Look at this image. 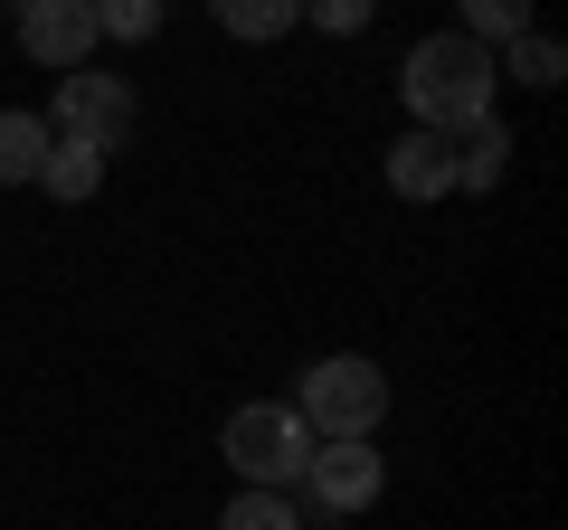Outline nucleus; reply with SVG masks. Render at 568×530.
Here are the masks:
<instances>
[{
  "instance_id": "9",
  "label": "nucleus",
  "mask_w": 568,
  "mask_h": 530,
  "mask_svg": "<svg viewBox=\"0 0 568 530\" xmlns=\"http://www.w3.org/2000/svg\"><path fill=\"white\" fill-rule=\"evenodd\" d=\"M48 114H29V104H0V190H20V181H39V162H48Z\"/></svg>"
},
{
  "instance_id": "6",
  "label": "nucleus",
  "mask_w": 568,
  "mask_h": 530,
  "mask_svg": "<svg viewBox=\"0 0 568 530\" xmlns=\"http://www.w3.org/2000/svg\"><path fill=\"white\" fill-rule=\"evenodd\" d=\"M95 0H20V58L58 67V77H77V67H95Z\"/></svg>"
},
{
  "instance_id": "12",
  "label": "nucleus",
  "mask_w": 568,
  "mask_h": 530,
  "mask_svg": "<svg viewBox=\"0 0 568 530\" xmlns=\"http://www.w3.org/2000/svg\"><path fill=\"white\" fill-rule=\"evenodd\" d=\"M39 190H48V200H67V208H85V200L104 190V152H85V143H48Z\"/></svg>"
},
{
  "instance_id": "2",
  "label": "nucleus",
  "mask_w": 568,
  "mask_h": 530,
  "mask_svg": "<svg viewBox=\"0 0 568 530\" xmlns=\"http://www.w3.org/2000/svg\"><path fill=\"white\" fill-rule=\"evenodd\" d=\"M219 455L237 465V483L294 492V483H304V465H313V427L294 417V398H246V408H227Z\"/></svg>"
},
{
  "instance_id": "3",
  "label": "nucleus",
  "mask_w": 568,
  "mask_h": 530,
  "mask_svg": "<svg viewBox=\"0 0 568 530\" xmlns=\"http://www.w3.org/2000/svg\"><path fill=\"white\" fill-rule=\"evenodd\" d=\"M294 417L313 436H379L388 427V369L369 350H323V360L294 379Z\"/></svg>"
},
{
  "instance_id": "1",
  "label": "nucleus",
  "mask_w": 568,
  "mask_h": 530,
  "mask_svg": "<svg viewBox=\"0 0 568 530\" xmlns=\"http://www.w3.org/2000/svg\"><path fill=\"white\" fill-rule=\"evenodd\" d=\"M493 48H474L465 29H436L398 58V95H407V123L417 133H465V123L493 114Z\"/></svg>"
},
{
  "instance_id": "7",
  "label": "nucleus",
  "mask_w": 568,
  "mask_h": 530,
  "mask_svg": "<svg viewBox=\"0 0 568 530\" xmlns=\"http://www.w3.org/2000/svg\"><path fill=\"white\" fill-rule=\"evenodd\" d=\"M388 190H398L407 208H436V200H455V143L446 133H417V123H407L398 143H388Z\"/></svg>"
},
{
  "instance_id": "10",
  "label": "nucleus",
  "mask_w": 568,
  "mask_h": 530,
  "mask_svg": "<svg viewBox=\"0 0 568 530\" xmlns=\"http://www.w3.org/2000/svg\"><path fill=\"white\" fill-rule=\"evenodd\" d=\"M493 77H511V85H530V95H549V85L568 77V48L549 39V29H521L511 48H493Z\"/></svg>"
},
{
  "instance_id": "14",
  "label": "nucleus",
  "mask_w": 568,
  "mask_h": 530,
  "mask_svg": "<svg viewBox=\"0 0 568 530\" xmlns=\"http://www.w3.org/2000/svg\"><path fill=\"white\" fill-rule=\"evenodd\" d=\"M455 10H465V39L474 48H511L530 29V0H455Z\"/></svg>"
},
{
  "instance_id": "15",
  "label": "nucleus",
  "mask_w": 568,
  "mask_h": 530,
  "mask_svg": "<svg viewBox=\"0 0 568 530\" xmlns=\"http://www.w3.org/2000/svg\"><path fill=\"white\" fill-rule=\"evenodd\" d=\"M95 39H123V48L162 39V0H95Z\"/></svg>"
},
{
  "instance_id": "8",
  "label": "nucleus",
  "mask_w": 568,
  "mask_h": 530,
  "mask_svg": "<svg viewBox=\"0 0 568 530\" xmlns=\"http://www.w3.org/2000/svg\"><path fill=\"white\" fill-rule=\"evenodd\" d=\"M446 143H455V190H503V171H511V123L503 114L465 123V133H446Z\"/></svg>"
},
{
  "instance_id": "13",
  "label": "nucleus",
  "mask_w": 568,
  "mask_h": 530,
  "mask_svg": "<svg viewBox=\"0 0 568 530\" xmlns=\"http://www.w3.org/2000/svg\"><path fill=\"white\" fill-rule=\"evenodd\" d=\"M219 530H304V511H294V492H256V483H237V502L219 511Z\"/></svg>"
},
{
  "instance_id": "4",
  "label": "nucleus",
  "mask_w": 568,
  "mask_h": 530,
  "mask_svg": "<svg viewBox=\"0 0 568 530\" xmlns=\"http://www.w3.org/2000/svg\"><path fill=\"white\" fill-rule=\"evenodd\" d=\"M142 123V95L133 77H104V67H77V77H58V114H48V133L58 143H85V152H123Z\"/></svg>"
},
{
  "instance_id": "16",
  "label": "nucleus",
  "mask_w": 568,
  "mask_h": 530,
  "mask_svg": "<svg viewBox=\"0 0 568 530\" xmlns=\"http://www.w3.org/2000/svg\"><path fill=\"white\" fill-rule=\"evenodd\" d=\"M304 20L323 29V39H361V29L379 20V0H304Z\"/></svg>"
},
{
  "instance_id": "11",
  "label": "nucleus",
  "mask_w": 568,
  "mask_h": 530,
  "mask_svg": "<svg viewBox=\"0 0 568 530\" xmlns=\"http://www.w3.org/2000/svg\"><path fill=\"white\" fill-rule=\"evenodd\" d=\"M209 20H219L227 39L265 48V39H284V29H304V0H209Z\"/></svg>"
},
{
  "instance_id": "5",
  "label": "nucleus",
  "mask_w": 568,
  "mask_h": 530,
  "mask_svg": "<svg viewBox=\"0 0 568 530\" xmlns=\"http://www.w3.org/2000/svg\"><path fill=\"white\" fill-rule=\"evenodd\" d=\"M294 492H313V511H332V521H361V511L388 492L379 436H313V465H304Z\"/></svg>"
}]
</instances>
